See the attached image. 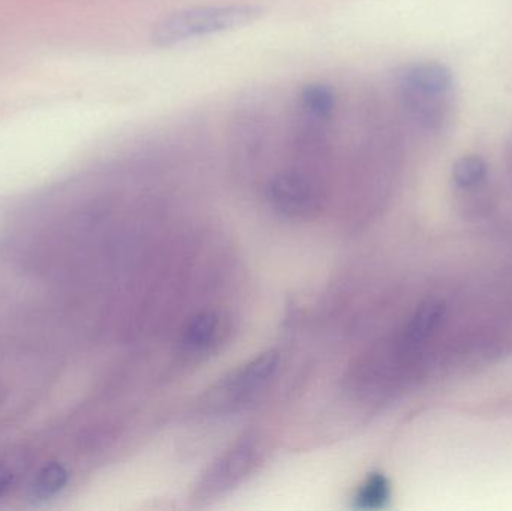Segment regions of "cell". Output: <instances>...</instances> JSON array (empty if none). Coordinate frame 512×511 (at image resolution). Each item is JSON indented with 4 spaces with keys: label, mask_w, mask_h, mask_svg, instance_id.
<instances>
[{
    "label": "cell",
    "mask_w": 512,
    "mask_h": 511,
    "mask_svg": "<svg viewBox=\"0 0 512 511\" xmlns=\"http://www.w3.org/2000/svg\"><path fill=\"white\" fill-rule=\"evenodd\" d=\"M264 15V8L255 3L192 6L171 12L156 21L150 39L158 48H174L195 39L231 32L255 23Z\"/></svg>",
    "instance_id": "obj_2"
},
{
    "label": "cell",
    "mask_w": 512,
    "mask_h": 511,
    "mask_svg": "<svg viewBox=\"0 0 512 511\" xmlns=\"http://www.w3.org/2000/svg\"><path fill=\"white\" fill-rule=\"evenodd\" d=\"M66 482V473L60 467L51 465L39 474L38 482L35 485L36 495L45 498L56 494L62 489Z\"/></svg>",
    "instance_id": "obj_9"
},
{
    "label": "cell",
    "mask_w": 512,
    "mask_h": 511,
    "mask_svg": "<svg viewBox=\"0 0 512 511\" xmlns=\"http://www.w3.org/2000/svg\"><path fill=\"white\" fill-rule=\"evenodd\" d=\"M277 363L279 357L274 351L259 354L219 384L215 396L221 399L216 404H221V407H239L254 399L273 380Z\"/></svg>",
    "instance_id": "obj_5"
},
{
    "label": "cell",
    "mask_w": 512,
    "mask_h": 511,
    "mask_svg": "<svg viewBox=\"0 0 512 511\" xmlns=\"http://www.w3.org/2000/svg\"><path fill=\"white\" fill-rule=\"evenodd\" d=\"M390 500V483L382 474H373L363 483L355 495V507L358 509H379Z\"/></svg>",
    "instance_id": "obj_7"
},
{
    "label": "cell",
    "mask_w": 512,
    "mask_h": 511,
    "mask_svg": "<svg viewBox=\"0 0 512 511\" xmlns=\"http://www.w3.org/2000/svg\"><path fill=\"white\" fill-rule=\"evenodd\" d=\"M219 329H221V324H219L218 315L212 314V312L200 314L189 323L188 329L185 330L183 345L186 350L194 351V353L207 350L218 338Z\"/></svg>",
    "instance_id": "obj_6"
},
{
    "label": "cell",
    "mask_w": 512,
    "mask_h": 511,
    "mask_svg": "<svg viewBox=\"0 0 512 511\" xmlns=\"http://www.w3.org/2000/svg\"><path fill=\"white\" fill-rule=\"evenodd\" d=\"M396 96L406 120L417 131L441 134L453 116V72L444 63H411L397 74Z\"/></svg>",
    "instance_id": "obj_1"
},
{
    "label": "cell",
    "mask_w": 512,
    "mask_h": 511,
    "mask_svg": "<svg viewBox=\"0 0 512 511\" xmlns=\"http://www.w3.org/2000/svg\"><path fill=\"white\" fill-rule=\"evenodd\" d=\"M489 168L481 156H463L454 164L453 179L463 189L474 188L486 180Z\"/></svg>",
    "instance_id": "obj_8"
},
{
    "label": "cell",
    "mask_w": 512,
    "mask_h": 511,
    "mask_svg": "<svg viewBox=\"0 0 512 511\" xmlns=\"http://www.w3.org/2000/svg\"><path fill=\"white\" fill-rule=\"evenodd\" d=\"M262 453L261 441L255 435H246L237 441L204 474L197 489L198 500H212L236 488L254 473Z\"/></svg>",
    "instance_id": "obj_4"
},
{
    "label": "cell",
    "mask_w": 512,
    "mask_h": 511,
    "mask_svg": "<svg viewBox=\"0 0 512 511\" xmlns=\"http://www.w3.org/2000/svg\"><path fill=\"white\" fill-rule=\"evenodd\" d=\"M267 198L271 207L286 218H312L327 200L324 174L288 165L268 180Z\"/></svg>",
    "instance_id": "obj_3"
}]
</instances>
